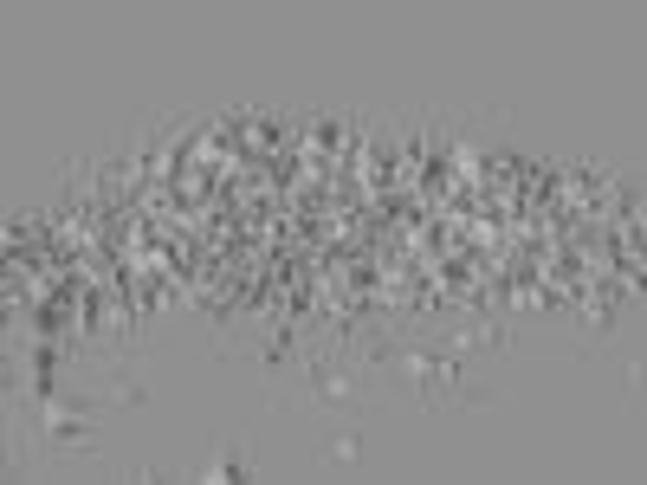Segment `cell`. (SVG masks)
Returning a JSON list of instances; mask_svg holds the SVG:
<instances>
[{"mask_svg": "<svg viewBox=\"0 0 647 485\" xmlns=\"http://www.w3.org/2000/svg\"><path fill=\"white\" fill-rule=\"evenodd\" d=\"M363 447H369V440H363V427H337V434L324 440V453H330L337 466H356V460H363Z\"/></svg>", "mask_w": 647, "mask_h": 485, "instance_id": "1", "label": "cell"}]
</instances>
